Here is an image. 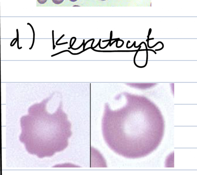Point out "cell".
<instances>
[{"instance_id":"9","label":"cell","mask_w":197,"mask_h":175,"mask_svg":"<svg viewBox=\"0 0 197 175\" xmlns=\"http://www.w3.org/2000/svg\"><path fill=\"white\" fill-rule=\"evenodd\" d=\"M17 41H18V40H17V39H16V42H14V44H13V45H12V46H14V45L16 43V42H17Z\"/></svg>"},{"instance_id":"16","label":"cell","mask_w":197,"mask_h":175,"mask_svg":"<svg viewBox=\"0 0 197 175\" xmlns=\"http://www.w3.org/2000/svg\"><path fill=\"white\" fill-rule=\"evenodd\" d=\"M102 1H105L106 0H101Z\"/></svg>"},{"instance_id":"12","label":"cell","mask_w":197,"mask_h":175,"mask_svg":"<svg viewBox=\"0 0 197 175\" xmlns=\"http://www.w3.org/2000/svg\"><path fill=\"white\" fill-rule=\"evenodd\" d=\"M99 43H98L97 45H96V46H95V47H93V49H94V48H96V47H97V46H98V45H99Z\"/></svg>"},{"instance_id":"5","label":"cell","mask_w":197,"mask_h":175,"mask_svg":"<svg viewBox=\"0 0 197 175\" xmlns=\"http://www.w3.org/2000/svg\"><path fill=\"white\" fill-rule=\"evenodd\" d=\"M68 42H66V43H61V44H56V45H61L65 44H68Z\"/></svg>"},{"instance_id":"6","label":"cell","mask_w":197,"mask_h":175,"mask_svg":"<svg viewBox=\"0 0 197 175\" xmlns=\"http://www.w3.org/2000/svg\"><path fill=\"white\" fill-rule=\"evenodd\" d=\"M147 51H153L154 52V53L156 54H157V53H156L155 51H153V50H152V49H147Z\"/></svg>"},{"instance_id":"3","label":"cell","mask_w":197,"mask_h":175,"mask_svg":"<svg viewBox=\"0 0 197 175\" xmlns=\"http://www.w3.org/2000/svg\"><path fill=\"white\" fill-rule=\"evenodd\" d=\"M47 0H38V3L40 4H43L47 2Z\"/></svg>"},{"instance_id":"10","label":"cell","mask_w":197,"mask_h":175,"mask_svg":"<svg viewBox=\"0 0 197 175\" xmlns=\"http://www.w3.org/2000/svg\"><path fill=\"white\" fill-rule=\"evenodd\" d=\"M76 38H75V41H74V42H73V44H72V46H71V47H72V46H73V45H74V44L75 43V42H76Z\"/></svg>"},{"instance_id":"11","label":"cell","mask_w":197,"mask_h":175,"mask_svg":"<svg viewBox=\"0 0 197 175\" xmlns=\"http://www.w3.org/2000/svg\"><path fill=\"white\" fill-rule=\"evenodd\" d=\"M70 1L72 2H74L77 1V0H70Z\"/></svg>"},{"instance_id":"2","label":"cell","mask_w":197,"mask_h":175,"mask_svg":"<svg viewBox=\"0 0 197 175\" xmlns=\"http://www.w3.org/2000/svg\"><path fill=\"white\" fill-rule=\"evenodd\" d=\"M64 0H52L53 2L55 4H60L64 2Z\"/></svg>"},{"instance_id":"7","label":"cell","mask_w":197,"mask_h":175,"mask_svg":"<svg viewBox=\"0 0 197 175\" xmlns=\"http://www.w3.org/2000/svg\"><path fill=\"white\" fill-rule=\"evenodd\" d=\"M64 36V35H63V36L61 37V38L59 39L58 40H57L56 42V44H57V42H58L59 40H61V39L62 38L63 36Z\"/></svg>"},{"instance_id":"4","label":"cell","mask_w":197,"mask_h":175,"mask_svg":"<svg viewBox=\"0 0 197 175\" xmlns=\"http://www.w3.org/2000/svg\"><path fill=\"white\" fill-rule=\"evenodd\" d=\"M84 41H85V40H83V43L79 47H78V48H73L72 47L71 48V49H73V50H77V49H79L80 48H81V46H82V45H83V44H85L84 43Z\"/></svg>"},{"instance_id":"14","label":"cell","mask_w":197,"mask_h":175,"mask_svg":"<svg viewBox=\"0 0 197 175\" xmlns=\"http://www.w3.org/2000/svg\"><path fill=\"white\" fill-rule=\"evenodd\" d=\"M94 41H93V42H92V45H91V48H92V47L93 44H94Z\"/></svg>"},{"instance_id":"8","label":"cell","mask_w":197,"mask_h":175,"mask_svg":"<svg viewBox=\"0 0 197 175\" xmlns=\"http://www.w3.org/2000/svg\"><path fill=\"white\" fill-rule=\"evenodd\" d=\"M16 38H14V40H13L12 41V42H11V44H10V46H12V43H13V42H14V40H16Z\"/></svg>"},{"instance_id":"15","label":"cell","mask_w":197,"mask_h":175,"mask_svg":"<svg viewBox=\"0 0 197 175\" xmlns=\"http://www.w3.org/2000/svg\"><path fill=\"white\" fill-rule=\"evenodd\" d=\"M116 42V41H114V42H113L112 43H111V44L110 45V46H111V45H112V44H113V43H115V42Z\"/></svg>"},{"instance_id":"1","label":"cell","mask_w":197,"mask_h":175,"mask_svg":"<svg viewBox=\"0 0 197 175\" xmlns=\"http://www.w3.org/2000/svg\"><path fill=\"white\" fill-rule=\"evenodd\" d=\"M165 127L159 108L144 99L130 100L115 110L106 105L102 122L107 146L129 159L146 157L157 149L164 136Z\"/></svg>"},{"instance_id":"13","label":"cell","mask_w":197,"mask_h":175,"mask_svg":"<svg viewBox=\"0 0 197 175\" xmlns=\"http://www.w3.org/2000/svg\"><path fill=\"white\" fill-rule=\"evenodd\" d=\"M129 43H130V41H128V42L127 43V45H126V47H127V48H128V44H129Z\"/></svg>"}]
</instances>
